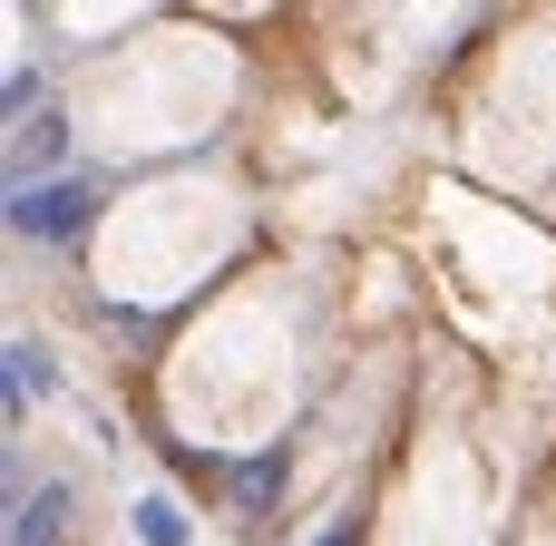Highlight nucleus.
Returning a JSON list of instances; mask_svg holds the SVG:
<instances>
[{
  "label": "nucleus",
  "mask_w": 556,
  "mask_h": 546,
  "mask_svg": "<svg viewBox=\"0 0 556 546\" xmlns=\"http://www.w3.org/2000/svg\"><path fill=\"white\" fill-rule=\"evenodd\" d=\"M137 546H195V518H186L166 488H147V498H137Z\"/></svg>",
  "instance_id": "nucleus-5"
},
{
  "label": "nucleus",
  "mask_w": 556,
  "mask_h": 546,
  "mask_svg": "<svg viewBox=\"0 0 556 546\" xmlns=\"http://www.w3.org/2000/svg\"><path fill=\"white\" fill-rule=\"evenodd\" d=\"M59 156H68V117H59V107H39V117H20V137H10V186H29V166L49 176Z\"/></svg>",
  "instance_id": "nucleus-3"
},
{
  "label": "nucleus",
  "mask_w": 556,
  "mask_h": 546,
  "mask_svg": "<svg viewBox=\"0 0 556 546\" xmlns=\"http://www.w3.org/2000/svg\"><path fill=\"white\" fill-rule=\"evenodd\" d=\"M88 215H98L88 176H29V186H10V234L20 244H68V234H88Z\"/></svg>",
  "instance_id": "nucleus-1"
},
{
  "label": "nucleus",
  "mask_w": 556,
  "mask_h": 546,
  "mask_svg": "<svg viewBox=\"0 0 556 546\" xmlns=\"http://www.w3.org/2000/svg\"><path fill=\"white\" fill-rule=\"evenodd\" d=\"M59 391H68V371H59V361H49V352L20 332V342H10V410H29V401H59Z\"/></svg>",
  "instance_id": "nucleus-4"
},
{
  "label": "nucleus",
  "mask_w": 556,
  "mask_h": 546,
  "mask_svg": "<svg viewBox=\"0 0 556 546\" xmlns=\"http://www.w3.org/2000/svg\"><path fill=\"white\" fill-rule=\"evenodd\" d=\"M59 518H68V479H39L10 498V546H59Z\"/></svg>",
  "instance_id": "nucleus-2"
}]
</instances>
